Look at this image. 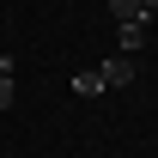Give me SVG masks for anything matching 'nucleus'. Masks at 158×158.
Wrapping results in <instances>:
<instances>
[{"label": "nucleus", "instance_id": "nucleus-1", "mask_svg": "<svg viewBox=\"0 0 158 158\" xmlns=\"http://www.w3.org/2000/svg\"><path fill=\"white\" fill-rule=\"evenodd\" d=\"M98 73H103V85H116V91H122V85H134V79H140V61H134V55H110Z\"/></svg>", "mask_w": 158, "mask_h": 158}, {"label": "nucleus", "instance_id": "nucleus-2", "mask_svg": "<svg viewBox=\"0 0 158 158\" xmlns=\"http://www.w3.org/2000/svg\"><path fill=\"white\" fill-rule=\"evenodd\" d=\"M146 24H152V19H134V24H116V49H122V55H140V43H146Z\"/></svg>", "mask_w": 158, "mask_h": 158}, {"label": "nucleus", "instance_id": "nucleus-3", "mask_svg": "<svg viewBox=\"0 0 158 158\" xmlns=\"http://www.w3.org/2000/svg\"><path fill=\"white\" fill-rule=\"evenodd\" d=\"M110 12H116V24H134V19H146V6H140V0H110Z\"/></svg>", "mask_w": 158, "mask_h": 158}, {"label": "nucleus", "instance_id": "nucleus-4", "mask_svg": "<svg viewBox=\"0 0 158 158\" xmlns=\"http://www.w3.org/2000/svg\"><path fill=\"white\" fill-rule=\"evenodd\" d=\"M73 91H79V98H98V91H103V73H98V67H91V73H79Z\"/></svg>", "mask_w": 158, "mask_h": 158}, {"label": "nucleus", "instance_id": "nucleus-5", "mask_svg": "<svg viewBox=\"0 0 158 158\" xmlns=\"http://www.w3.org/2000/svg\"><path fill=\"white\" fill-rule=\"evenodd\" d=\"M0 110H12V61L0 55Z\"/></svg>", "mask_w": 158, "mask_h": 158}, {"label": "nucleus", "instance_id": "nucleus-6", "mask_svg": "<svg viewBox=\"0 0 158 158\" xmlns=\"http://www.w3.org/2000/svg\"><path fill=\"white\" fill-rule=\"evenodd\" d=\"M140 6H146V19H152V12H158V0H140Z\"/></svg>", "mask_w": 158, "mask_h": 158}]
</instances>
